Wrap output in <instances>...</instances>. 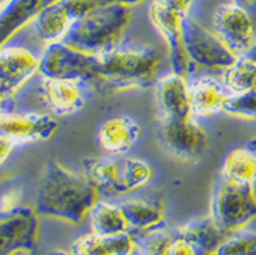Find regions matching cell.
<instances>
[{
    "label": "cell",
    "instance_id": "cell-1",
    "mask_svg": "<svg viewBox=\"0 0 256 255\" xmlns=\"http://www.w3.org/2000/svg\"><path fill=\"white\" fill-rule=\"evenodd\" d=\"M97 194L88 177L50 160L41 179L36 210L40 216L79 224L97 203Z\"/></svg>",
    "mask_w": 256,
    "mask_h": 255
},
{
    "label": "cell",
    "instance_id": "cell-2",
    "mask_svg": "<svg viewBox=\"0 0 256 255\" xmlns=\"http://www.w3.org/2000/svg\"><path fill=\"white\" fill-rule=\"evenodd\" d=\"M131 18V6H106L74 21L62 41L82 52L101 56L118 48Z\"/></svg>",
    "mask_w": 256,
    "mask_h": 255
},
{
    "label": "cell",
    "instance_id": "cell-3",
    "mask_svg": "<svg viewBox=\"0 0 256 255\" xmlns=\"http://www.w3.org/2000/svg\"><path fill=\"white\" fill-rule=\"evenodd\" d=\"M160 58L153 48H118L98 56L96 78L112 92L148 88L157 75Z\"/></svg>",
    "mask_w": 256,
    "mask_h": 255
},
{
    "label": "cell",
    "instance_id": "cell-4",
    "mask_svg": "<svg viewBox=\"0 0 256 255\" xmlns=\"http://www.w3.org/2000/svg\"><path fill=\"white\" fill-rule=\"evenodd\" d=\"M212 217L232 235L244 231L256 218L254 184L221 177L212 192Z\"/></svg>",
    "mask_w": 256,
    "mask_h": 255
},
{
    "label": "cell",
    "instance_id": "cell-5",
    "mask_svg": "<svg viewBox=\"0 0 256 255\" xmlns=\"http://www.w3.org/2000/svg\"><path fill=\"white\" fill-rule=\"evenodd\" d=\"M98 56L86 54L63 41L52 43L41 58L40 74L45 79H70L86 82L96 78Z\"/></svg>",
    "mask_w": 256,
    "mask_h": 255
},
{
    "label": "cell",
    "instance_id": "cell-6",
    "mask_svg": "<svg viewBox=\"0 0 256 255\" xmlns=\"http://www.w3.org/2000/svg\"><path fill=\"white\" fill-rule=\"evenodd\" d=\"M182 39L188 59L192 64L225 71L238 59L216 33L204 29L190 15L182 24Z\"/></svg>",
    "mask_w": 256,
    "mask_h": 255
},
{
    "label": "cell",
    "instance_id": "cell-7",
    "mask_svg": "<svg viewBox=\"0 0 256 255\" xmlns=\"http://www.w3.org/2000/svg\"><path fill=\"white\" fill-rule=\"evenodd\" d=\"M38 213L29 206L2 211L0 216V255H14L20 251L34 252L38 241Z\"/></svg>",
    "mask_w": 256,
    "mask_h": 255
},
{
    "label": "cell",
    "instance_id": "cell-8",
    "mask_svg": "<svg viewBox=\"0 0 256 255\" xmlns=\"http://www.w3.org/2000/svg\"><path fill=\"white\" fill-rule=\"evenodd\" d=\"M160 141L168 152L186 161H195L207 149V134L194 116L187 119H162Z\"/></svg>",
    "mask_w": 256,
    "mask_h": 255
},
{
    "label": "cell",
    "instance_id": "cell-9",
    "mask_svg": "<svg viewBox=\"0 0 256 255\" xmlns=\"http://www.w3.org/2000/svg\"><path fill=\"white\" fill-rule=\"evenodd\" d=\"M214 33L236 56H246L255 43V29L250 13L237 3L224 5L214 13Z\"/></svg>",
    "mask_w": 256,
    "mask_h": 255
},
{
    "label": "cell",
    "instance_id": "cell-10",
    "mask_svg": "<svg viewBox=\"0 0 256 255\" xmlns=\"http://www.w3.org/2000/svg\"><path fill=\"white\" fill-rule=\"evenodd\" d=\"M148 17L154 28L166 43L173 71L182 75L190 73L192 63L188 59L182 39V24L188 14L168 7L157 0H152V5L148 7Z\"/></svg>",
    "mask_w": 256,
    "mask_h": 255
},
{
    "label": "cell",
    "instance_id": "cell-11",
    "mask_svg": "<svg viewBox=\"0 0 256 255\" xmlns=\"http://www.w3.org/2000/svg\"><path fill=\"white\" fill-rule=\"evenodd\" d=\"M41 59L29 49L20 47H2L0 52V93L2 101L20 92L36 74L40 73Z\"/></svg>",
    "mask_w": 256,
    "mask_h": 255
},
{
    "label": "cell",
    "instance_id": "cell-12",
    "mask_svg": "<svg viewBox=\"0 0 256 255\" xmlns=\"http://www.w3.org/2000/svg\"><path fill=\"white\" fill-rule=\"evenodd\" d=\"M58 128V120L42 113L3 112L0 118V134L18 143L50 141Z\"/></svg>",
    "mask_w": 256,
    "mask_h": 255
},
{
    "label": "cell",
    "instance_id": "cell-13",
    "mask_svg": "<svg viewBox=\"0 0 256 255\" xmlns=\"http://www.w3.org/2000/svg\"><path fill=\"white\" fill-rule=\"evenodd\" d=\"M156 101L162 119H187L194 116L190 86L182 74H168L158 81Z\"/></svg>",
    "mask_w": 256,
    "mask_h": 255
},
{
    "label": "cell",
    "instance_id": "cell-14",
    "mask_svg": "<svg viewBox=\"0 0 256 255\" xmlns=\"http://www.w3.org/2000/svg\"><path fill=\"white\" fill-rule=\"evenodd\" d=\"M140 137V126L128 115H114L100 126L98 145L110 156H122L131 150Z\"/></svg>",
    "mask_w": 256,
    "mask_h": 255
},
{
    "label": "cell",
    "instance_id": "cell-15",
    "mask_svg": "<svg viewBox=\"0 0 256 255\" xmlns=\"http://www.w3.org/2000/svg\"><path fill=\"white\" fill-rule=\"evenodd\" d=\"M178 233L192 244L198 255H216L232 236L217 221L210 217H200L178 226Z\"/></svg>",
    "mask_w": 256,
    "mask_h": 255
},
{
    "label": "cell",
    "instance_id": "cell-16",
    "mask_svg": "<svg viewBox=\"0 0 256 255\" xmlns=\"http://www.w3.org/2000/svg\"><path fill=\"white\" fill-rule=\"evenodd\" d=\"M79 81L70 79H45L42 92L46 104L59 116H70L82 109L84 94Z\"/></svg>",
    "mask_w": 256,
    "mask_h": 255
},
{
    "label": "cell",
    "instance_id": "cell-17",
    "mask_svg": "<svg viewBox=\"0 0 256 255\" xmlns=\"http://www.w3.org/2000/svg\"><path fill=\"white\" fill-rule=\"evenodd\" d=\"M58 0H11L2 9L0 29H2V45L24 29L30 22L33 24L45 9L56 3Z\"/></svg>",
    "mask_w": 256,
    "mask_h": 255
},
{
    "label": "cell",
    "instance_id": "cell-18",
    "mask_svg": "<svg viewBox=\"0 0 256 255\" xmlns=\"http://www.w3.org/2000/svg\"><path fill=\"white\" fill-rule=\"evenodd\" d=\"M135 244L146 255H198L196 250L176 229L156 228L134 236Z\"/></svg>",
    "mask_w": 256,
    "mask_h": 255
},
{
    "label": "cell",
    "instance_id": "cell-19",
    "mask_svg": "<svg viewBox=\"0 0 256 255\" xmlns=\"http://www.w3.org/2000/svg\"><path fill=\"white\" fill-rule=\"evenodd\" d=\"M134 236L100 235L96 232L78 237L70 247L71 255H131L135 247Z\"/></svg>",
    "mask_w": 256,
    "mask_h": 255
},
{
    "label": "cell",
    "instance_id": "cell-20",
    "mask_svg": "<svg viewBox=\"0 0 256 255\" xmlns=\"http://www.w3.org/2000/svg\"><path fill=\"white\" fill-rule=\"evenodd\" d=\"M82 165L84 176L97 191L109 196L124 194L122 187V162L110 157H88Z\"/></svg>",
    "mask_w": 256,
    "mask_h": 255
},
{
    "label": "cell",
    "instance_id": "cell-21",
    "mask_svg": "<svg viewBox=\"0 0 256 255\" xmlns=\"http://www.w3.org/2000/svg\"><path fill=\"white\" fill-rule=\"evenodd\" d=\"M118 206L122 207L130 226L140 232L161 228L165 221L162 205L152 199L131 198L120 202Z\"/></svg>",
    "mask_w": 256,
    "mask_h": 255
},
{
    "label": "cell",
    "instance_id": "cell-22",
    "mask_svg": "<svg viewBox=\"0 0 256 255\" xmlns=\"http://www.w3.org/2000/svg\"><path fill=\"white\" fill-rule=\"evenodd\" d=\"M190 94L192 115L204 118L222 111L224 103L228 97L222 90L221 85L208 77L196 79L190 86Z\"/></svg>",
    "mask_w": 256,
    "mask_h": 255
},
{
    "label": "cell",
    "instance_id": "cell-23",
    "mask_svg": "<svg viewBox=\"0 0 256 255\" xmlns=\"http://www.w3.org/2000/svg\"><path fill=\"white\" fill-rule=\"evenodd\" d=\"M74 21L71 20L59 0L45 9L33 22V29L36 36L41 41L48 44L58 43L64 39Z\"/></svg>",
    "mask_w": 256,
    "mask_h": 255
},
{
    "label": "cell",
    "instance_id": "cell-24",
    "mask_svg": "<svg viewBox=\"0 0 256 255\" xmlns=\"http://www.w3.org/2000/svg\"><path fill=\"white\" fill-rule=\"evenodd\" d=\"M92 229L100 235H120L128 232L130 224L122 207L109 202H97L90 210Z\"/></svg>",
    "mask_w": 256,
    "mask_h": 255
},
{
    "label": "cell",
    "instance_id": "cell-25",
    "mask_svg": "<svg viewBox=\"0 0 256 255\" xmlns=\"http://www.w3.org/2000/svg\"><path fill=\"white\" fill-rule=\"evenodd\" d=\"M221 177L240 183L256 182V154L246 147H236L228 153Z\"/></svg>",
    "mask_w": 256,
    "mask_h": 255
},
{
    "label": "cell",
    "instance_id": "cell-26",
    "mask_svg": "<svg viewBox=\"0 0 256 255\" xmlns=\"http://www.w3.org/2000/svg\"><path fill=\"white\" fill-rule=\"evenodd\" d=\"M224 82L233 93H242L256 89V62L248 56H240L225 70Z\"/></svg>",
    "mask_w": 256,
    "mask_h": 255
},
{
    "label": "cell",
    "instance_id": "cell-27",
    "mask_svg": "<svg viewBox=\"0 0 256 255\" xmlns=\"http://www.w3.org/2000/svg\"><path fill=\"white\" fill-rule=\"evenodd\" d=\"M153 177L150 164L140 158H126L122 162V187L124 194L146 186Z\"/></svg>",
    "mask_w": 256,
    "mask_h": 255
},
{
    "label": "cell",
    "instance_id": "cell-28",
    "mask_svg": "<svg viewBox=\"0 0 256 255\" xmlns=\"http://www.w3.org/2000/svg\"><path fill=\"white\" fill-rule=\"evenodd\" d=\"M222 111L236 118L256 119V89L228 96Z\"/></svg>",
    "mask_w": 256,
    "mask_h": 255
},
{
    "label": "cell",
    "instance_id": "cell-29",
    "mask_svg": "<svg viewBox=\"0 0 256 255\" xmlns=\"http://www.w3.org/2000/svg\"><path fill=\"white\" fill-rule=\"evenodd\" d=\"M59 2L63 5L66 11L68 13L71 20L76 21L80 17L89 14V13L94 10L106 7V6L118 5V3L134 6L138 5L143 0H59Z\"/></svg>",
    "mask_w": 256,
    "mask_h": 255
},
{
    "label": "cell",
    "instance_id": "cell-30",
    "mask_svg": "<svg viewBox=\"0 0 256 255\" xmlns=\"http://www.w3.org/2000/svg\"><path fill=\"white\" fill-rule=\"evenodd\" d=\"M216 255H256V232L240 231L233 233Z\"/></svg>",
    "mask_w": 256,
    "mask_h": 255
},
{
    "label": "cell",
    "instance_id": "cell-31",
    "mask_svg": "<svg viewBox=\"0 0 256 255\" xmlns=\"http://www.w3.org/2000/svg\"><path fill=\"white\" fill-rule=\"evenodd\" d=\"M20 198H22V192L20 190H10L4 192L2 195V211L11 210L14 207L20 206Z\"/></svg>",
    "mask_w": 256,
    "mask_h": 255
},
{
    "label": "cell",
    "instance_id": "cell-32",
    "mask_svg": "<svg viewBox=\"0 0 256 255\" xmlns=\"http://www.w3.org/2000/svg\"><path fill=\"white\" fill-rule=\"evenodd\" d=\"M15 145H18V142H15L14 139L6 137V135H0V157H2V162H4L7 160Z\"/></svg>",
    "mask_w": 256,
    "mask_h": 255
},
{
    "label": "cell",
    "instance_id": "cell-33",
    "mask_svg": "<svg viewBox=\"0 0 256 255\" xmlns=\"http://www.w3.org/2000/svg\"><path fill=\"white\" fill-rule=\"evenodd\" d=\"M160 3L168 6V7H172L174 10L180 11V13H184V14H188L190 13V9H191L194 0H157Z\"/></svg>",
    "mask_w": 256,
    "mask_h": 255
},
{
    "label": "cell",
    "instance_id": "cell-34",
    "mask_svg": "<svg viewBox=\"0 0 256 255\" xmlns=\"http://www.w3.org/2000/svg\"><path fill=\"white\" fill-rule=\"evenodd\" d=\"M255 2L256 0H234V3L242 6L244 9H248V7H251L252 5H255Z\"/></svg>",
    "mask_w": 256,
    "mask_h": 255
},
{
    "label": "cell",
    "instance_id": "cell-35",
    "mask_svg": "<svg viewBox=\"0 0 256 255\" xmlns=\"http://www.w3.org/2000/svg\"><path fill=\"white\" fill-rule=\"evenodd\" d=\"M246 56H248L250 59L255 60V62H256V40H255V43H254V45H252L251 51H250V52H248Z\"/></svg>",
    "mask_w": 256,
    "mask_h": 255
},
{
    "label": "cell",
    "instance_id": "cell-36",
    "mask_svg": "<svg viewBox=\"0 0 256 255\" xmlns=\"http://www.w3.org/2000/svg\"><path fill=\"white\" fill-rule=\"evenodd\" d=\"M10 2L11 0H2V9H3V7H6V6L8 5Z\"/></svg>",
    "mask_w": 256,
    "mask_h": 255
},
{
    "label": "cell",
    "instance_id": "cell-37",
    "mask_svg": "<svg viewBox=\"0 0 256 255\" xmlns=\"http://www.w3.org/2000/svg\"><path fill=\"white\" fill-rule=\"evenodd\" d=\"M52 255H71L68 252V254H64V252H54V254H52Z\"/></svg>",
    "mask_w": 256,
    "mask_h": 255
},
{
    "label": "cell",
    "instance_id": "cell-38",
    "mask_svg": "<svg viewBox=\"0 0 256 255\" xmlns=\"http://www.w3.org/2000/svg\"><path fill=\"white\" fill-rule=\"evenodd\" d=\"M30 255H34V252H30Z\"/></svg>",
    "mask_w": 256,
    "mask_h": 255
}]
</instances>
